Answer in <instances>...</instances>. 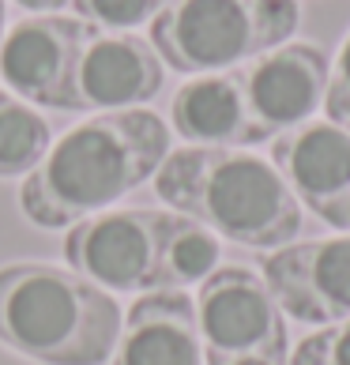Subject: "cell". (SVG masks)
<instances>
[{
  "instance_id": "obj_16",
  "label": "cell",
  "mask_w": 350,
  "mask_h": 365,
  "mask_svg": "<svg viewBox=\"0 0 350 365\" xmlns=\"http://www.w3.org/2000/svg\"><path fill=\"white\" fill-rule=\"evenodd\" d=\"M290 365H350V320L305 335L294 346Z\"/></svg>"
},
{
  "instance_id": "obj_10",
  "label": "cell",
  "mask_w": 350,
  "mask_h": 365,
  "mask_svg": "<svg viewBox=\"0 0 350 365\" xmlns=\"http://www.w3.org/2000/svg\"><path fill=\"white\" fill-rule=\"evenodd\" d=\"M272 166L302 207L350 234V132L309 120L272 140Z\"/></svg>"
},
{
  "instance_id": "obj_19",
  "label": "cell",
  "mask_w": 350,
  "mask_h": 365,
  "mask_svg": "<svg viewBox=\"0 0 350 365\" xmlns=\"http://www.w3.org/2000/svg\"><path fill=\"white\" fill-rule=\"evenodd\" d=\"M8 34V0H0V42H4Z\"/></svg>"
},
{
  "instance_id": "obj_7",
  "label": "cell",
  "mask_w": 350,
  "mask_h": 365,
  "mask_svg": "<svg viewBox=\"0 0 350 365\" xmlns=\"http://www.w3.org/2000/svg\"><path fill=\"white\" fill-rule=\"evenodd\" d=\"M94 31L79 16L38 11L8 26L0 42V79L26 106L76 113V61Z\"/></svg>"
},
{
  "instance_id": "obj_12",
  "label": "cell",
  "mask_w": 350,
  "mask_h": 365,
  "mask_svg": "<svg viewBox=\"0 0 350 365\" xmlns=\"http://www.w3.org/2000/svg\"><path fill=\"white\" fill-rule=\"evenodd\" d=\"M113 365H204L196 328V302L185 290L136 297L120 324Z\"/></svg>"
},
{
  "instance_id": "obj_13",
  "label": "cell",
  "mask_w": 350,
  "mask_h": 365,
  "mask_svg": "<svg viewBox=\"0 0 350 365\" xmlns=\"http://www.w3.org/2000/svg\"><path fill=\"white\" fill-rule=\"evenodd\" d=\"M170 125L188 147H257L234 68L188 79L170 102Z\"/></svg>"
},
{
  "instance_id": "obj_2",
  "label": "cell",
  "mask_w": 350,
  "mask_h": 365,
  "mask_svg": "<svg viewBox=\"0 0 350 365\" xmlns=\"http://www.w3.org/2000/svg\"><path fill=\"white\" fill-rule=\"evenodd\" d=\"M64 260L110 294H158L204 282L219 267V241L181 211L110 207L68 230Z\"/></svg>"
},
{
  "instance_id": "obj_3",
  "label": "cell",
  "mask_w": 350,
  "mask_h": 365,
  "mask_svg": "<svg viewBox=\"0 0 350 365\" xmlns=\"http://www.w3.org/2000/svg\"><path fill=\"white\" fill-rule=\"evenodd\" d=\"M155 192L211 234L249 249H282L302 230V204L272 162L245 147H181L155 173Z\"/></svg>"
},
{
  "instance_id": "obj_14",
  "label": "cell",
  "mask_w": 350,
  "mask_h": 365,
  "mask_svg": "<svg viewBox=\"0 0 350 365\" xmlns=\"http://www.w3.org/2000/svg\"><path fill=\"white\" fill-rule=\"evenodd\" d=\"M49 147V120L16 94H0V178H31Z\"/></svg>"
},
{
  "instance_id": "obj_20",
  "label": "cell",
  "mask_w": 350,
  "mask_h": 365,
  "mask_svg": "<svg viewBox=\"0 0 350 365\" xmlns=\"http://www.w3.org/2000/svg\"><path fill=\"white\" fill-rule=\"evenodd\" d=\"M0 94H4V87H0Z\"/></svg>"
},
{
  "instance_id": "obj_17",
  "label": "cell",
  "mask_w": 350,
  "mask_h": 365,
  "mask_svg": "<svg viewBox=\"0 0 350 365\" xmlns=\"http://www.w3.org/2000/svg\"><path fill=\"white\" fill-rule=\"evenodd\" d=\"M324 113L331 125L350 132V34L343 38L335 64L328 68V91H324Z\"/></svg>"
},
{
  "instance_id": "obj_11",
  "label": "cell",
  "mask_w": 350,
  "mask_h": 365,
  "mask_svg": "<svg viewBox=\"0 0 350 365\" xmlns=\"http://www.w3.org/2000/svg\"><path fill=\"white\" fill-rule=\"evenodd\" d=\"M166 64L140 34L94 31L76 61V113L140 110L163 91Z\"/></svg>"
},
{
  "instance_id": "obj_4",
  "label": "cell",
  "mask_w": 350,
  "mask_h": 365,
  "mask_svg": "<svg viewBox=\"0 0 350 365\" xmlns=\"http://www.w3.org/2000/svg\"><path fill=\"white\" fill-rule=\"evenodd\" d=\"M110 290L64 264L16 260L0 267V346L34 365H105L120 339Z\"/></svg>"
},
{
  "instance_id": "obj_5",
  "label": "cell",
  "mask_w": 350,
  "mask_h": 365,
  "mask_svg": "<svg viewBox=\"0 0 350 365\" xmlns=\"http://www.w3.org/2000/svg\"><path fill=\"white\" fill-rule=\"evenodd\" d=\"M298 23V0H170L151 19L147 42L166 68L207 76L287 46Z\"/></svg>"
},
{
  "instance_id": "obj_8",
  "label": "cell",
  "mask_w": 350,
  "mask_h": 365,
  "mask_svg": "<svg viewBox=\"0 0 350 365\" xmlns=\"http://www.w3.org/2000/svg\"><path fill=\"white\" fill-rule=\"evenodd\" d=\"M328 57L309 42H287L237 64V87L257 143H267L316 117L328 91Z\"/></svg>"
},
{
  "instance_id": "obj_15",
  "label": "cell",
  "mask_w": 350,
  "mask_h": 365,
  "mask_svg": "<svg viewBox=\"0 0 350 365\" xmlns=\"http://www.w3.org/2000/svg\"><path fill=\"white\" fill-rule=\"evenodd\" d=\"M170 0H72L76 16L98 26V31H120L128 34L132 26L151 23Z\"/></svg>"
},
{
  "instance_id": "obj_6",
  "label": "cell",
  "mask_w": 350,
  "mask_h": 365,
  "mask_svg": "<svg viewBox=\"0 0 350 365\" xmlns=\"http://www.w3.org/2000/svg\"><path fill=\"white\" fill-rule=\"evenodd\" d=\"M192 302L207 365H290L287 320L257 272L215 267Z\"/></svg>"
},
{
  "instance_id": "obj_18",
  "label": "cell",
  "mask_w": 350,
  "mask_h": 365,
  "mask_svg": "<svg viewBox=\"0 0 350 365\" xmlns=\"http://www.w3.org/2000/svg\"><path fill=\"white\" fill-rule=\"evenodd\" d=\"M19 8H26L31 16H38V11H57L64 4H72V0H16Z\"/></svg>"
},
{
  "instance_id": "obj_9",
  "label": "cell",
  "mask_w": 350,
  "mask_h": 365,
  "mask_svg": "<svg viewBox=\"0 0 350 365\" xmlns=\"http://www.w3.org/2000/svg\"><path fill=\"white\" fill-rule=\"evenodd\" d=\"M282 317L302 324L350 320V234L282 245L260 264Z\"/></svg>"
},
{
  "instance_id": "obj_1",
  "label": "cell",
  "mask_w": 350,
  "mask_h": 365,
  "mask_svg": "<svg viewBox=\"0 0 350 365\" xmlns=\"http://www.w3.org/2000/svg\"><path fill=\"white\" fill-rule=\"evenodd\" d=\"M170 155V128L151 110L94 113L49 147L19 188V211L42 230H64L110 211L151 181Z\"/></svg>"
}]
</instances>
